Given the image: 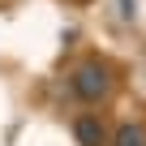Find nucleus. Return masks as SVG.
I'll list each match as a JSON object with an SVG mask.
<instances>
[{"mask_svg": "<svg viewBox=\"0 0 146 146\" xmlns=\"http://www.w3.org/2000/svg\"><path fill=\"white\" fill-rule=\"evenodd\" d=\"M73 90H78V99H86V103H99V99L112 90V73H108V64H103V60L78 64V73H73Z\"/></svg>", "mask_w": 146, "mask_h": 146, "instance_id": "f257e3e1", "label": "nucleus"}, {"mask_svg": "<svg viewBox=\"0 0 146 146\" xmlns=\"http://www.w3.org/2000/svg\"><path fill=\"white\" fill-rule=\"evenodd\" d=\"M73 133H78V142H82V146H108V142H112L99 116H78V125H73Z\"/></svg>", "mask_w": 146, "mask_h": 146, "instance_id": "f03ea898", "label": "nucleus"}, {"mask_svg": "<svg viewBox=\"0 0 146 146\" xmlns=\"http://www.w3.org/2000/svg\"><path fill=\"white\" fill-rule=\"evenodd\" d=\"M108 146H146V129H142V125H120Z\"/></svg>", "mask_w": 146, "mask_h": 146, "instance_id": "7ed1b4c3", "label": "nucleus"}]
</instances>
